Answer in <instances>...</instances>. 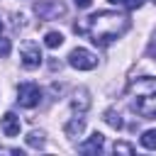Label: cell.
Returning a JSON list of instances; mask_svg holds the SVG:
<instances>
[{"mask_svg":"<svg viewBox=\"0 0 156 156\" xmlns=\"http://www.w3.org/2000/svg\"><path fill=\"white\" fill-rule=\"evenodd\" d=\"M115 154H134V149H132L129 144L119 141V144H115Z\"/></svg>","mask_w":156,"mask_h":156,"instance_id":"15","label":"cell"},{"mask_svg":"<svg viewBox=\"0 0 156 156\" xmlns=\"http://www.w3.org/2000/svg\"><path fill=\"white\" fill-rule=\"evenodd\" d=\"M154 2H156V0H154Z\"/></svg>","mask_w":156,"mask_h":156,"instance_id":"22","label":"cell"},{"mask_svg":"<svg viewBox=\"0 0 156 156\" xmlns=\"http://www.w3.org/2000/svg\"><path fill=\"white\" fill-rule=\"evenodd\" d=\"M102 144H105V136L100 132H95V134H90L88 141L78 144V151H83V154H100L102 151Z\"/></svg>","mask_w":156,"mask_h":156,"instance_id":"8","label":"cell"},{"mask_svg":"<svg viewBox=\"0 0 156 156\" xmlns=\"http://www.w3.org/2000/svg\"><path fill=\"white\" fill-rule=\"evenodd\" d=\"M149 56H156V41L149 44Z\"/></svg>","mask_w":156,"mask_h":156,"instance_id":"19","label":"cell"},{"mask_svg":"<svg viewBox=\"0 0 156 156\" xmlns=\"http://www.w3.org/2000/svg\"><path fill=\"white\" fill-rule=\"evenodd\" d=\"M127 29H129V17L127 15H119V12H112V10L95 12V15L85 17L83 22H76L73 24V32L76 34H88L90 41L98 44V46L112 44Z\"/></svg>","mask_w":156,"mask_h":156,"instance_id":"1","label":"cell"},{"mask_svg":"<svg viewBox=\"0 0 156 156\" xmlns=\"http://www.w3.org/2000/svg\"><path fill=\"white\" fill-rule=\"evenodd\" d=\"M39 100H41V90L37 83H22L17 88V102L22 107H37Z\"/></svg>","mask_w":156,"mask_h":156,"instance_id":"4","label":"cell"},{"mask_svg":"<svg viewBox=\"0 0 156 156\" xmlns=\"http://www.w3.org/2000/svg\"><path fill=\"white\" fill-rule=\"evenodd\" d=\"M124 2V7L127 10H136V7H141L144 5V0H122Z\"/></svg>","mask_w":156,"mask_h":156,"instance_id":"17","label":"cell"},{"mask_svg":"<svg viewBox=\"0 0 156 156\" xmlns=\"http://www.w3.org/2000/svg\"><path fill=\"white\" fill-rule=\"evenodd\" d=\"M88 105H90V100H88V90H78L76 93V98H73V110H88Z\"/></svg>","mask_w":156,"mask_h":156,"instance_id":"10","label":"cell"},{"mask_svg":"<svg viewBox=\"0 0 156 156\" xmlns=\"http://www.w3.org/2000/svg\"><path fill=\"white\" fill-rule=\"evenodd\" d=\"M141 146L156 151V129H146V132L141 134Z\"/></svg>","mask_w":156,"mask_h":156,"instance_id":"12","label":"cell"},{"mask_svg":"<svg viewBox=\"0 0 156 156\" xmlns=\"http://www.w3.org/2000/svg\"><path fill=\"white\" fill-rule=\"evenodd\" d=\"M83 127H85L83 117H73V119H71V122L63 127V132H66V136H71V139H73V136H78V134L83 132Z\"/></svg>","mask_w":156,"mask_h":156,"instance_id":"9","label":"cell"},{"mask_svg":"<svg viewBox=\"0 0 156 156\" xmlns=\"http://www.w3.org/2000/svg\"><path fill=\"white\" fill-rule=\"evenodd\" d=\"M0 129H2L5 136H17L20 129H22V122H20V117L15 112H5L2 119H0Z\"/></svg>","mask_w":156,"mask_h":156,"instance_id":"7","label":"cell"},{"mask_svg":"<svg viewBox=\"0 0 156 156\" xmlns=\"http://www.w3.org/2000/svg\"><path fill=\"white\" fill-rule=\"evenodd\" d=\"M10 49H12L10 39H2V37H0V56H7V54H10Z\"/></svg>","mask_w":156,"mask_h":156,"instance_id":"16","label":"cell"},{"mask_svg":"<svg viewBox=\"0 0 156 156\" xmlns=\"http://www.w3.org/2000/svg\"><path fill=\"white\" fill-rule=\"evenodd\" d=\"M34 10H37V15L41 17V20H54V17H58V15H63L66 10H63V5L61 2H49V0H41V2H37L34 5Z\"/></svg>","mask_w":156,"mask_h":156,"instance_id":"6","label":"cell"},{"mask_svg":"<svg viewBox=\"0 0 156 156\" xmlns=\"http://www.w3.org/2000/svg\"><path fill=\"white\" fill-rule=\"evenodd\" d=\"M20 58H22V66H24V68H37V66L41 63L39 44H34V41L22 44V49H20Z\"/></svg>","mask_w":156,"mask_h":156,"instance_id":"5","label":"cell"},{"mask_svg":"<svg viewBox=\"0 0 156 156\" xmlns=\"http://www.w3.org/2000/svg\"><path fill=\"white\" fill-rule=\"evenodd\" d=\"M0 32H2V20H0Z\"/></svg>","mask_w":156,"mask_h":156,"instance_id":"21","label":"cell"},{"mask_svg":"<svg viewBox=\"0 0 156 156\" xmlns=\"http://www.w3.org/2000/svg\"><path fill=\"white\" fill-rule=\"evenodd\" d=\"M68 63H71L73 68H78V71H90V68L98 66V56H95L93 51L78 46V49H73V51L68 54Z\"/></svg>","mask_w":156,"mask_h":156,"instance_id":"3","label":"cell"},{"mask_svg":"<svg viewBox=\"0 0 156 156\" xmlns=\"http://www.w3.org/2000/svg\"><path fill=\"white\" fill-rule=\"evenodd\" d=\"M110 2H112V5H117V2H122V0H110Z\"/></svg>","mask_w":156,"mask_h":156,"instance_id":"20","label":"cell"},{"mask_svg":"<svg viewBox=\"0 0 156 156\" xmlns=\"http://www.w3.org/2000/svg\"><path fill=\"white\" fill-rule=\"evenodd\" d=\"M127 90H129V98H132V107L144 119L156 117V78H151V76L134 78Z\"/></svg>","mask_w":156,"mask_h":156,"instance_id":"2","label":"cell"},{"mask_svg":"<svg viewBox=\"0 0 156 156\" xmlns=\"http://www.w3.org/2000/svg\"><path fill=\"white\" fill-rule=\"evenodd\" d=\"M44 44H46L49 49H56V46H61V44H63V34H61V32H46Z\"/></svg>","mask_w":156,"mask_h":156,"instance_id":"11","label":"cell"},{"mask_svg":"<svg viewBox=\"0 0 156 156\" xmlns=\"http://www.w3.org/2000/svg\"><path fill=\"white\" fill-rule=\"evenodd\" d=\"M105 122H107L112 129H122V117H119V112H115V110H107V112H105Z\"/></svg>","mask_w":156,"mask_h":156,"instance_id":"13","label":"cell"},{"mask_svg":"<svg viewBox=\"0 0 156 156\" xmlns=\"http://www.w3.org/2000/svg\"><path fill=\"white\" fill-rule=\"evenodd\" d=\"M27 144L34 146V149H41V146H44V132H37V129L29 132V134H27Z\"/></svg>","mask_w":156,"mask_h":156,"instance_id":"14","label":"cell"},{"mask_svg":"<svg viewBox=\"0 0 156 156\" xmlns=\"http://www.w3.org/2000/svg\"><path fill=\"white\" fill-rule=\"evenodd\" d=\"M76 5H78L80 10H85V7H90V5H93V0H76Z\"/></svg>","mask_w":156,"mask_h":156,"instance_id":"18","label":"cell"}]
</instances>
